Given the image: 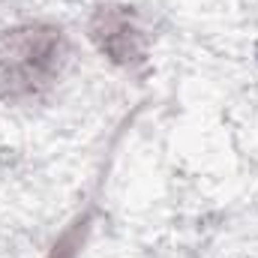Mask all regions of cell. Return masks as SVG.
<instances>
[{"mask_svg": "<svg viewBox=\"0 0 258 258\" xmlns=\"http://www.w3.org/2000/svg\"><path fill=\"white\" fill-rule=\"evenodd\" d=\"M69 36L51 21H21L0 30V96L36 102L54 90L69 66Z\"/></svg>", "mask_w": 258, "mask_h": 258, "instance_id": "obj_1", "label": "cell"}, {"mask_svg": "<svg viewBox=\"0 0 258 258\" xmlns=\"http://www.w3.org/2000/svg\"><path fill=\"white\" fill-rule=\"evenodd\" d=\"M90 42L111 66L135 69L147 60V33L138 12L126 3H102L87 21Z\"/></svg>", "mask_w": 258, "mask_h": 258, "instance_id": "obj_2", "label": "cell"}]
</instances>
